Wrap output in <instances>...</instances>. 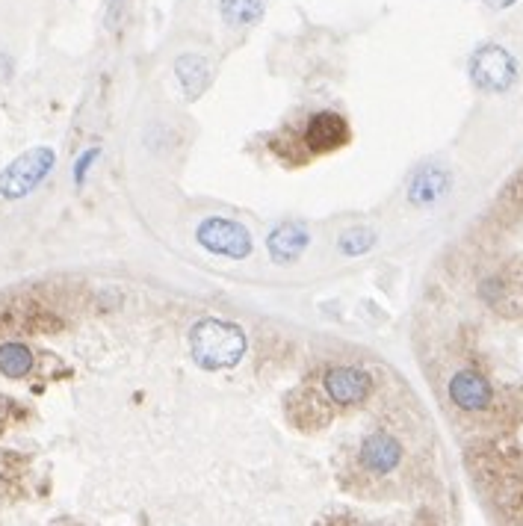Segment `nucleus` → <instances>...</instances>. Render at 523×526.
I'll return each instance as SVG.
<instances>
[{
  "mask_svg": "<svg viewBox=\"0 0 523 526\" xmlns=\"http://www.w3.org/2000/svg\"><path fill=\"white\" fill-rule=\"evenodd\" d=\"M190 349L204 370H231L246 355V334L225 320H201L190 331Z\"/></svg>",
  "mask_w": 523,
  "mask_h": 526,
  "instance_id": "obj_1",
  "label": "nucleus"
},
{
  "mask_svg": "<svg viewBox=\"0 0 523 526\" xmlns=\"http://www.w3.org/2000/svg\"><path fill=\"white\" fill-rule=\"evenodd\" d=\"M54 151L39 145V148H30L24 151L21 157H15L3 175H0V196L3 198H24L30 196L54 169Z\"/></svg>",
  "mask_w": 523,
  "mask_h": 526,
  "instance_id": "obj_2",
  "label": "nucleus"
},
{
  "mask_svg": "<svg viewBox=\"0 0 523 526\" xmlns=\"http://www.w3.org/2000/svg\"><path fill=\"white\" fill-rule=\"evenodd\" d=\"M196 237L210 255H222V258H231V261H243V258L252 255V234H249L246 225H240L234 219L210 216L198 225Z\"/></svg>",
  "mask_w": 523,
  "mask_h": 526,
  "instance_id": "obj_3",
  "label": "nucleus"
},
{
  "mask_svg": "<svg viewBox=\"0 0 523 526\" xmlns=\"http://www.w3.org/2000/svg\"><path fill=\"white\" fill-rule=\"evenodd\" d=\"M470 77L482 92H506L518 80V63L506 48L482 45L470 57Z\"/></svg>",
  "mask_w": 523,
  "mask_h": 526,
  "instance_id": "obj_4",
  "label": "nucleus"
},
{
  "mask_svg": "<svg viewBox=\"0 0 523 526\" xmlns=\"http://www.w3.org/2000/svg\"><path fill=\"white\" fill-rule=\"evenodd\" d=\"M287 417L296 429L317 432L331 420V405L320 391H314L311 385H302L287 396Z\"/></svg>",
  "mask_w": 523,
  "mask_h": 526,
  "instance_id": "obj_5",
  "label": "nucleus"
},
{
  "mask_svg": "<svg viewBox=\"0 0 523 526\" xmlns=\"http://www.w3.org/2000/svg\"><path fill=\"white\" fill-rule=\"evenodd\" d=\"M323 391H326V396L334 405L349 408V405H358V402H364L370 396L373 379L364 370H358V367H337V370H328L326 373Z\"/></svg>",
  "mask_w": 523,
  "mask_h": 526,
  "instance_id": "obj_6",
  "label": "nucleus"
},
{
  "mask_svg": "<svg viewBox=\"0 0 523 526\" xmlns=\"http://www.w3.org/2000/svg\"><path fill=\"white\" fill-rule=\"evenodd\" d=\"M349 136H352L349 122L340 113H317L308 122L302 142L311 154H331V151L343 148L349 142Z\"/></svg>",
  "mask_w": 523,
  "mask_h": 526,
  "instance_id": "obj_7",
  "label": "nucleus"
},
{
  "mask_svg": "<svg viewBox=\"0 0 523 526\" xmlns=\"http://www.w3.org/2000/svg\"><path fill=\"white\" fill-rule=\"evenodd\" d=\"M450 399L456 402L461 411H482V408L491 405L494 394H491V385H488V379L482 373L461 370L450 382Z\"/></svg>",
  "mask_w": 523,
  "mask_h": 526,
  "instance_id": "obj_8",
  "label": "nucleus"
},
{
  "mask_svg": "<svg viewBox=\"0 0 523 526\" xmlns=\"http://www.w3.org/2000/svg\"><path fill=\"white\" fill-rule=\"evenodd\" d=\"M402 461V447L399 441L391 438L388 432H373L370 438H364L361 444V464L370 473H391L396 464Z\"/></svg>",
  "mask_w": 523,
  "mask_h": 526,
  "instance_id": "obj_9",
  "label": "nucleus"
},
{
  "mask_svg": "<svg viewBox=\"0 0 523 526\" xmlns=\"http://www.w3.org/2000/svg\"><path fill=\"white\" fill-rule=\"evenodd\" d=\"M266 249L272 255L275 263H290L296 261L305 249H308V231L302 225H278L269 240H266Z\"/></svg>",
  "mask_w": 523,
  "mask_h": 526,
  "instance_id": "obj_10",
  "label": "nucleus"
},
{
  "mask_svg": "<svg viewBox=\"0 0 523 526\" xmlns=\"http://www.w3.org/2000/svg\"><path fill=\"white\" fill-rule=\"evenodd\" d=\"M450 190V175L441 169V166H423L414 181H411V190H408V198L414 204H432L438 198L444 196Z\"/></svg>",
  "mask_w": 523,
  "mask_h": 526,
  "instance_id": "obj_11",
  "label": "nucleus"
},
{
  "mask_svg": "<svg viewBox=\"0 0 523 526\" xmlns=\"http://www.w3.org/2000/svg\"><path fill=\"white\" fill-rule=\"evenodd\" d=\"M175 77H178L187 98H198L210 83V63L198 54H184L175 63Z\"/></svg>",
  "mask_w": 523,
  "mask_h": 526,
  "instance_id": "obj_12",
  "label": "nucleus"
},
{
  "mask_svg": "<svg viewBox=\"0 0 523 526\" xmlns=\"http://www.w3.org/2000/svg\"><path fill=\"white\" fill-rule=\"evenodd\" d=\"M33 352L24 346V343H3L0 346V373L6 379H24L33 373Z\"/></svg>",
  "mask_w": 523,
  "mask_h": 526,
  "instance_id": "obj_13",
  "label": "nucleus"
},
{
  "mask_svg": "<svg viewBox=\"0 0 523 526\" xmlns=\"http://www.w3.org/2000/svg\"><path fill=\"white\" fill-rule=\"evenodd\" d=\"M219 12L228 24L243 27V24L261 21L263 3L261 0H219Z\"/></svg>",
  "mask_w": 523,
  "mask_h": 526,
  "instance_id": "obj_14",
  "label": "nucleus"
},
{
  "mask_svg": "<svg viewBox=\"0 0 523 526\" xmlns=\"http://www.w3.org/2000/svg\"><path fill=\"white\" fill-rule=\"evenodd\" d=\"M269 148H272V154H275L278 160H284L287 166H305L308 157H311V151L305 148L302 139H296V136H284V133L272 136V139H269Z\"/></svg>",
  "mask_w": 523,
  "mask_h": 526,
  "instance_id": "obj_15",
  "label": "nucleus"
},
{
  "mask_svg": "<svg viewBox=\"0 0 523 526\" xmlns=\"http://www.w3.org/2000/svg\"><path fill=\"white\" fill-rule=\"evenodd\" d=\"M373 243H376V234H373V231L355 228V231H346V234L340 237V252L349 255V258H355V255H364Z\"/></svg>",
  "mask_w": 523,
  "mask_h": 526,
  "instance_id": "obj_16",
  "label": "nucleus"
},
{
  "mask_svg": "<svg viewBox=\"0 0 523 526\" xmlns=\"http://www.w3.org/2000/svg\"><path fill=\"white\" fill-rule=\"evenodd\" d=\"M98 157H101V148H89V151L77 160V166H74V184H77V187L86 184V172L92 169V163H95Z\"/></svg>",
  "mask_w": 523,
  "mask_h": 526,
  "instance_id": "obj_17",
  "label": "nucleus"
},
{
  "mask_svg": "<svg viewBox=\"0 0 523 526\" xmlns=\"http://www.w3.org/2000/svg\"><path fill=\"white\" fill-rule=\"evenodd\" d=\"M485 6H491V9H509V6H515L518 0H482Z\"/></svg>",
  "mask_w": 523,
  "mask_h": 526,
  "instance_id": "obj_18",
  "label": "nucleus"
}]
</instances>
